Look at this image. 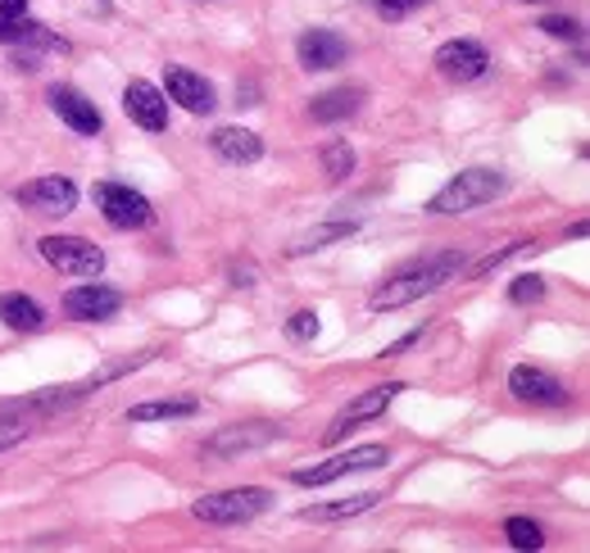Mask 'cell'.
<instances>
[{"instance_id":"20","label":"cell","mask_w":590,"mask_h":553,"mask_svg":"<svg viewBox=\"0 0 590 553\" xmlns=\"http://www.w3.org/2000/svg\"><path fill=\"white\" fill-rule=\"evenodd\" d=\"M359 105H364V91H359V86H336V91H327V95L314 100L309 114H314L318 123H340V119L359 114Z\"/></svg>"},{"instance_id":"22","label":"cell","mask_w":590,"mask_h":553,"mask_svg":"<svg viewBox=\"0 0 590 553\" xmlns=\"http://www.w3.org/2000/svg\"><path fill=\"white\" fill-rule=\"evenodd\" d=\"M195 399H151V404H136L128 413V422H173V418H191Z\"/></svg>"},{"instance_id":"25","label":"cell","mask_w":590,"mask_h":553,"mask_svg":"<svg viewBox=\"0 0 590 553\" xmlns=\"http://www.w3.org/2000/svg\"><path fill=\"white\" fill-rule=\"evenodd\" d=\"M505 535H509L513 549H540V544H546V531H540L531 518H509L505 522Z\"/></svg>"},{"instance_id":"30","label":"cell","mask_w":590,"mask_h":553,"mask_svg":"<svg viewBox=\"0 0 590 553\" xmlns=\"http://www.w3.org/2000/svg\"><path fill=\"white\" fill-rule=\"evenodd\" d=\"M423 6H431V0H377V10H382L386 19H405V14L423 10Z\"/></svg>"},{"instance_id":"1","label":"cell","mask_w":590,"mask_h":553,"mask_svg":"<svg viewBox=\"0 0 590 553\" xmlns=\"http://www.w3.org/2000/svg\"><path fill=\"white\" fill-rule=\"evenodd\" d=\"M464 273V255L459 249H446V255H431V259H418L409 268H400L396 277H386L373 295H368V309L373 314H390V309H405L414 299L440 290L446 281H455Z\"/></svg>"},{"instance_id":"8","label":"cell","mask_w":590,"mask_h":553,"mask_svg":"<svg viewBox=\"0 0 590 553\" xmlns=\"http://www.w3.org/2000/svg\"><path fill=\"white\" fill-rule=\"evenodd\" d=\"M295 60H301V69H309V73L340 69L350 60V41L332 28H309L301 41H295Z\"/></svg>"},{"instance_id":"3","label":"cell","mask_w":590,"mask_h":553,"mask_svg":"<svg viewBox=\"0 0 590 553\" xmlns=\"http://www.w3.org/2000/svg\"><path fill=\"white\" fill-rule=\"evenodd\" d=\"M273 509V490L264 485H241V490H223V494H205L195 499V518L214 522V526H241V522H255L260 513Z\"/></svg>"},{"instance_id":"9","label":"cell","mask_w":590,"mask_h":553,"mask_svg":"<svg viewBox=\"0 0 590 553\" xmlns=\"http://www.w3.org/2000/svg\"><path fill=\"white\" fill-rule=\"evenodd\" d=\"M19 205L32 214H45V218H64L78 205V186L69 177H37V182L19 186Z\"/></svg>"},{"instance_id":"32","label":"cell","mask_w":590,"mask_h":553,"mask_svg":"<svg viewBox=\"0 0 590 553\" xmlns=\"http://www.w3.org/2000/svg\"><path fill=\"white\" fill-rule=\"evenodd\" d=\"M531 6H536V0H531Z\"/></svg>"},{"instance_id":"18","label":"cell","mask_w":590,"mask_h":553,"mask_svg":"<svg viewBox=\"0 0 590 553\" xmlns=\"http://www.w3.org/2000/svg\"><path fill=\"white\" fill-rule=\"evenodd\" d=\"M0 41H6V45H45V50H64L60 37H51L37 19H23V14H0Z\"/></svg>"},{"instance_id":"11","label":"cell","mask_w":590,"mask_h":553,"mask_svg":"<svg viewBox=\"0 0 590 553\" xmlns=\"http://www.w3.org/2000/svg\"><path fill=\"white\" fill-rule=\"evenodd\" d=\"M119 309H123V295L110 290V286H101V281H82V286H73L64 295V314L78 318V322H105Z\"/></svg>"},{"instance_id":"24","label":"cell","mask_w":590,"mask_h":553,"mask_svg":"<svg viewBox=\"0 0 590 553\" xmlns=\"http://www.w3.org/2000/svg\"><path fill=\"white\" fill-rule=\"evenodd\" d=\"M340 236H355V223H332V227H318V232H309V236H301L291 245V255L301 259V255H314V249H323L327 240H340Z\"/></svg>"},{"instance_id":"14","label":"cell","mask_w":590,"mask_h":553,"mask_svg":"<svg viewBox=\"0 0 590 553\" xmlns=\"http://www.w3.org/2000/svg\"><path fill=\"white\" fill-rule=\"evenodd\" d=\"M509 390L522 399V404H563V399H568L559 377H550L546 368H531V363L509 372Z\"/></svg>"},{"instance_id":"26","label":"cell","mask_w":590,"mask_h":553,"mask_svg":"<svg viewBox=\"0 0 590 553\" xmlns=\"http://www.w3.org/2000/svg\"><path fill=\"white\" fill-rule=\"evenodd\" d=\"M540 295H546V281H540L536 273H522V277H513V286H509V299H513V305H536Z\"/></svg>"},{"instance_id":"15","label":"cell","mask_w":590,"mask_h":553,"mask_svg":"<svg viewBox=\"0 0 590 553\" xmlns=\"http://www.w3.org/2000/svg\"><path fill=\"white\" fill-rule=\"evenodd\" d=\"M51 110H55L78 136H95V132L105 127L101 110H95V100H87V95L73 91V86H55V91H51Z\"/></svg>"},{"instance_id":"28","label":"cell","mask_w":590,"mask_h":553,"mask_svg":"<svg viewBox=\"0 0 590 553\" xmlns=\"http://www.w3.org/2000/svg\"><path fill=\"white\" fill-rule=\"evenodd\" d=\"M286 331H291L295 340H314V336H318V314H314V309H301V314H291Z\"/></svg>"},{"instance_id":"27","label":"cell","mask_w":590,"mask_h":553,"mask_svg":"<svg viewBox=\"0 0 590 553\" xmlns=\"http://www.w3.org/2000/svg\"><path fill=\"white\" fill-rule=\"evenodd\" d=\"M527 245H531V240H509L505 249H490V255H486V259H477V264H472V277H486L490 268H500L505 259H513V255H522V249H527Z\"/></svg>"},{"instance_id":"23","label":"cell","mask_w":590,"mask_h":553,"mask_svg":"<svg viewBox=\"0 0 590 553\" xmlns=\"http://www.w3.org/2000/svg\"><path fill=\"white\" fill-rule=\"evenodd\" d=\"M350 168H355V150H350V141H327V145H323V173H327V182L350 177Z\"/></svg>"},{"instance_id":"6","label":"cell","mask_w":590,"mask_h":553,"mask_svg":"<svg viewBox=\"0 0 590 553\" xmlns=\"http://www.w3.org/2000/svg\"><path fill=\"white\" fill-rule=\"evenodd\" d=\"M95 209L105 214V223L110 227H119V232H132V227H145L155 218V209H151V199H145L141 191H132V186H123V182H95Z\"/></svg>"},{"instance_id":"21","label":"cell","mask_w":590,"mask_h":553,"mask_svg":"<svg viewBox=\"0 0 590 553\" xmlns=\"http://www.w3.org/2000/svg\"><path fill=\"white\" fill-rule=\"evenodd\" d=\"M377 499H382V494L364 490V494H350V499H336V504H309V509H301V518H305V522H346V518L368 513Z\"/></svg>"},{"instance_id":"12","label":"cell","mask_w":590,"mask_h":553,"mask_svg":"<svg viewBox=\"0 0 590 553\" xmlns=\"http://www.w3.org/2000/svg\"><path fill=\"white\" fill-rule=\"evenodd\" d=\"M123 110H128V119L141 123L145 132H164V127H169V95H164L155 82L132 78L128 91H123Z\"/></svg>"},{"instance_id":"17","label":"cell","mask_w":590,"mask_h":553,"mask_svg":"<svg viewBox=\"0 0 590 553\" xmlns=\"http://www.w3.org/2000/svg\"><path fill=\"white\" fill-rule=\"evenodd\" d=\"M0 322H6L10 331H41L45 327V309L23 290H6V295H0Z\"/></svg>"},{"instance_id":"31","label":"cell","mask_w":590,"mask_h":553,"mask_svg":"<svg viewBox=\"0 0 590 553\" xmlns=\"http://www.w3.org/2000/svg\"><path fill=\"white\" fill-rule=\"evenodd\" d=\"M28 0H0V14H23Z\"/></svg>"},{"instance_id":"29","label":"cell","mask_w":590,"mask_h":553,"mask_svg":"<svg viewBox=\"0 0 590 553\" xmlns=\"http://www.w3.org/2000/svg\"><path fill=\"white\" fill-rule=\"evenodd\" d=\"M540 28H546L550 37H563V41H577V37H581V23H577V19H559V14L540 19Z\"/></svg>"},{"instance_id":"7","label":"cell","mask_w":590,"mask_h":553,"mask_svg":"<svg viewBox=\"0 0 590 553\" xmlns=\"http://www.w3.org/2000/svg\"><path fill=\"white\" fill-rule=\"evenodd\" d=\"M405 386L400 381H390V386H373V390H364L359 399H350V404L346 409H340L336 418H332V427L323 431V440L327 444H336L340 436H346V431H355L359 422H373V418H382L386 409H390V399H396Z\"/></svg>"},{"instance_id":"16","label":"cell","mask_w":590,"mask_h":553,"mask_svg":"<svg viewBox=\"0 0 590 553\" xmlns=\"http://www.w3.org/2000/svg\"><path fill=\"white\" fill-rule=\"evenodd\" d=\"M210 145H214V155L227 160V164H255L264 155V141L251 127H218L210 136Z\"/></svg>"},{"instance_id":"2","label":"cell","mask_w":590,"mask_h":553,"mask_svg":"<svg viewBox=\"0 0 590 553\" xmlns=\"http://www.w3.org/2000/svg\"><path fill=\"white\" fill-rule=\"evenodd\" d=\"M505 173L496 168H468L455 182H446L431 199H427V214H468L477 205H490L496 195H505Z\"/></svg>"},{"instance_id":"5","label":"cell","mask_w":590,"mask_h":553,"mask_svg":"<svg viewBox=\"0 0 590 553\" xmlns=\"http://www.w3.org/2000/svg\"><path fill=\"white\" fill-rule=\"evenodd\" d=\"M41 259L69 277H101L105 273V249L91 245L87 236H45Z\"/></svg>"},{"instance_id":"10","label":"cell","mask_w":590,"mask_h":553,"mask_svg":"<svg viewBox=\"0 0 590 553\" xmlns=\"http://www.w3.org/2000/svg\"><path fill=\"white\" fill-rule=\"evenodd\" d=\"M431 64H436L440 78H450V82H477V78H486L490 55H486V45H477V41H446L431 55Z\"/></svg>"},{"instance_id":"13","label":"cell","mask_w":590,"mask_h":553,"mask_svg":"<svg viewBox=\"0 0 590 553\" xmlns=\"http://www.w3.org/2000/svg\"><path fill=\"white\" fill-rule=\"evenodd\" d=\"M164 95L177 100L186 114H210V110H214V86H210L201 73L177 69V64L164 73Z\"/></svg>"},{"instance_id":"4","label":"cell","mask_w":590,"mask_h":553,"mask_svg":"<svg viewBox=\"0 0 590 553\" xmlns=\"http://www.w3.org/2000/svg\"><path fill=\"white\" fill-rule=\"evenodd\" d=\"M390 463V449L386 444H359V449H346V454H336L327 463H314V468H301L291 481L295 485H332L340 477H355V472H377Z\"/></svg>"},{"instance_id":"19","label":"cell","mask_w":590,"mask_h":553,"mask_svg":"<svg viewBox=\"0 0 590 553\" xmlns=\"http://www.w3.org/2000/svg\"><path fill=\"white\" fill-rule=\"evenodd\" d=\"M282 431L277 427H268V422H255V427H227V431H218L214 440H210V454H236V449H260V444H268V440H277Z\"/></svg>"}]
</instances>
